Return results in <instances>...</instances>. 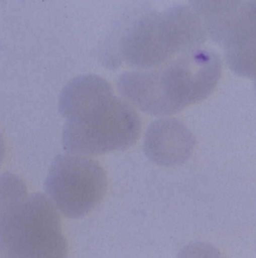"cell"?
<instances>
[{
	"label": "cell",
	"instance_id": "1",
	"mask_svg": "<svg viewBox=\"0 0 256 258\" xmlns=\"http://www.w3.org/2000/svg\"><path fill=\"white\" fill-rule=\"evenodd\" d=\"M221 73L218 53L202 47L156 69L124 72L117 89L144 113L169 116L209 96Z\"/></svg>",
	"mask_w": 256,
	"mask_h": 258
},
{
	"label": "cell",
	"instance_id": "8",
	"mask_svg": "<svg viewBox=\"0 0 256 258\" xmlns=\"http://www.w3.org/2000/svg\"><path fill=\"white\" fill-rule=\"evenodd\" d=\"M113 96L111 86L102 77L80 75L66 84L59 95L58 107L67 119Z\"/></svg>",
	"mask_w": 256,
	"mask_h": 258
},
{
	"label": "cell",
	"instance_id": "6",
	"mask_svg": "<svg viewBox=\"0 0 256 258\" xmlns=\"http://www.w3.org/2000/svg\"><path fill=\"white\" fill-rule=\"evenodd\" d=\"M108 179L98 161L87 156H56L44 182L47 198L65 217L80 219L105 198Z\"/></svg>",
	"mask_w": 256,
	"mask_h": 258
},
{
	"label": "cell",
	"instance_id": "5",
	"mask_svg": "<svg viewBox=\"0 0 256 258\" xmlns=\"http://www.w3.org/2000/svg\"><path fill=\"white\" fill-rule=\"evenodd\" d=\"M207 33L223 47L229 67L256 79V1L191 2Z\"/></svg>",
	"mask_w": 256,
	"mask_h": 258
},
{
	"label": "cell",
	"instance_id": "7",
	"mask_svg": "<svg viewBox=\"0 0 256 258\" xmlns=\"http://www.w3.org/2000/svg\"><path fill=\"white\" fill-rule=\"evenodd\" d=\"M195 147L193 133L174 118H162L152 122L144 138L143 149L147 157L162 167L183 164L191 157Z\"/></svg>",
	"mask_w": 256,
	"mask_h": 258
},
{
	"label": "cell",
	"instance_id": "9",
	"mask_svg": "<svg viewBox=\"0 0 256 258\" xmlns=\"http://www.w3.org/2000/svg\"><path fill=\"white\" fill-rule=\"evenodd\" d=\"M177 258H223L220 251L207 242H191L184 246Z\"/></svg>",
	"mask_w": 256,
	"mask_h": 258
},
{
	"label": "cell",
	"instance_id": "10",
	"mask_svg": "<svg viewBox=\"0 0 256 258\" xmlns=\"http://www.w3.org/2000/svg\"><path fill=\"white\" fill-rule=\"evenodd\" d=\"M255 90H256V79L255 80Z\"/></svg>",
	"mask_w": 256,
	"mask_h": 258
},
{
	"label": "cell",
	"instance_id": "2",
	"mask_svg": "<svg viewBox=\"0 0 256 258\" xmlns=\"http://www.w3.org/2000/svg\"><path fill=\"white\" fill-rule=\"evenodd\" d=\"M2 258H67L60 217L45 195L28 194L15 175L2 176Z\"/></svg>",
	"mask_w": 256,
	"mask_h": 258
},
{
	"label": "cell",
	"instance_id": "3",
	"mask_svg": "<svg viewBox=\"0 0 256 258\" xmlns=\"http://www.w3.org/2000/svg\"><path fill=\"white\" fill-rule=\"evenodd\" d=\"M207 35L196 10L178 5L136 19L121 37L119 53L129 66L150 70L203 47Z\"/></svg>",
	"mask_w": 256,
	"mask_h": 258
},
{
	"label": "cell",
	"instance_id": "4",
	"mask_svg": "<svg viewBox=\"0 0 256 258\" xmlns=\"http://www.w3.org/2000/svg\"><path fill=\"white\" fill-rule=\"evenodd\" d=\"M141 132L142 120L137 112L114 96L66 119L62 146L71 154L100 156L130 148Z\"/></svg>",
	"mask_w": 256,
	"mask_h": 258
}]
</instances>
